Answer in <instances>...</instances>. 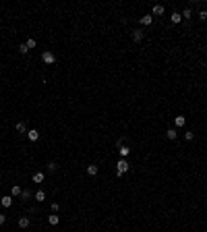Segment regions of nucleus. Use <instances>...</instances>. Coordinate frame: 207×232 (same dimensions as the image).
I'll return each instance as SVG.
<instances>
[{"instance_id":"f257e3e1","label":"nucleus","mask_w":207,"mask_h":232,"mask_svg":"<svg viewBox=\"0 0 207 232\" xmlns=\"http://www.w3.org/2000/svg\"><path fill=\"white\" fill-rule=\"evenodd\" d=\"M129 168H131V164L126 162V157H120V160H118V164H116V174H118V176H122V174L129 172Z\"/></svg>"},{"instance_id":"f03ea898","label":"nucleus","mask_w":207,"mask_h":232,"mask_svg":"<svg viewBox=\"0 0 207 232\" xmlns=\"http://www.w3.org/2000/svg\"><path fill=\"white\" fill-rule=\"evenodd\" d=\"M41 60L46 62V64H54V62H56V56L52 54V52H50V50H46V52H44V54H41Z\"/></svg>"},{"instance_id":"7ed1b4c3","label":"nucleus","mask_w":207,"mask_h":232,"mask_svg":"<svg viewBox=\"0 0 207 232\" xmlns=\"http://www.w3.org/2000/svg\"><path fill=\"white\" fill-rule=\"evenodd\" d=\"M29 226H31V220H29L27 216H19V228L25 230V228H29Z\"/></svg>"},{"instance_id":"20e7f679","label":"nucleus","mask_w":207,"mask_h":232,"mask_svg":"<svg viewBox=\"0 0 207 232\" xmlns=\"http://www.w3.org/2000/svg\"><path fill=\"white\" fill-rule=\"evenodd\" d=\"M27 139L29 141H37V139H40V133H37L35 129H29L27 131Z\"/></svg>"},{"instance_id":"39448f33","label":"nucleus","mask_w":207,"mask_h":232,"mask_svg":"<svg viewBox=\"0 0 207 232\" xmlns=\"http://www.w3.org/2000/svg\"><path fill=\"white\" fill-rule=\"evenodd\" d=\"M0 203H2V207H11V205H13V195L2 197V199H0Z\"/></svg>"},{"instance_id":"423d86ee","label":"nucleus","mask_w":207,"mask_h":232,"mask_svg":"<svg viewBox=\"0 0 207 232\" xmlns=\"http://www.w3.org/2000/svg\"><path fill=\"white\" fill-rule=\"evenodd\" d=\"M118 151H120V157H126L131 153V147H126V145H118Z\"/></svg>"},{"instance_id":"0eeeda50","label":"nucleus","mask_w":207,"mask_h":232,"mask_svg":"<svg viewBox=\"0 0 207 232\" xmlns=\"http://www.w3.org/2000/svg\"><path fill=\"white\" fill-rule=\"evenodd\" d=\"M15 129H17V133H27V131H29V129H27V124L23 122V120L15 124Z\"/></svg>"},{"instance_id":"6e6552de","label":"nucleus","mask_w":207,"mask_h":232,"mask_svg":"<svg viewBox=\"0 0 207 232\" xmlns=\"http://www.w3.org/2000/svg\"><path fill=\"white\" fill-rule=\"evenodd\" d=\"M131 37H133V41H141L143 40V31H141V29H135Z\"/></svg>"},{"instance_id":"1a4fd4ad","label":"nucleus","mask_w":207,"mask_h":232,"mask_svg":"<svg viewBox=\"0 0 207 232\" xmlns=\"http://www.w3.org/2000/svg\"><path fill=\"white\" fill-rule=\"evenodd\" d=\"M151 21H153L151 15H143V17H141V25H145V27H147V25H151Z\"/></svg>"},{"instance_id":"9d476101","label":"nucleus","mask_w":207,"mask_h":232,"mask_svg":"<svg viewBox=\"0 0 207 232\" xmlns=\"http://www.w3.org/2000/svg\"><path fill=\"white\" fill-rule=\"evenodd\" d=\"M44 178H46L44 176V172H35L33 176H31V180H33V183H44Z\"/></svg>"},{"instance_id":"9b49d317","label":"nucleus","mask_w":207,"mask_h":232,"mask_svg":"<svg viewBox=\"0 0 207 232\" xmlns=\"http://www.w3.org/2000/svg\"><path fill=\"white\" fill-rule=\"evenodd\" d=\"M174 124H176V127H184L186 118H184V116H176V118H174Z\"/></svg>"},{"instance_id":"f8f14e48","label":"nucleus","mask_w":207,"mask_h":232,"mask_svg":"<svg viewBox=\"0 0 207 232\" xmlns=\"http://www.w3.org/2000/svg\"><path fill=\"white\" fill-rule=\"evenodd\" d=\"M166 137H168V139H176V137H178V131L176 129H168L166 131Z\"/></svg>"},{"instance_id":"ddd939ff","label":"nucleus","mask_w":207,"mask_h":232,"mask_svg":"<svg viewBox=\"0 0 207 232\" xmlns=\"http://www.w3.org/2000/svg\"><path fill=\"white\" fill-rule=\"evenodd\" d=\"M153 15H155V17H162V15H164V6H162V4H155V6H153Z\"/></svg>"},{"instance_id":"4468645a","label":"nucleus","mask_w":207,"mask_h":232,"mask_svg":"<svg viewBox=\"0 0 207 232\" xmlns=\"http://www.w3.org/2000/svg\"><path fill=\"white\" fill-rule=\"evenodd\" d=\"M21 193H23V191H21L19 184H13V189H11V195H13V197H19Z\"/></svg>"},{"instance_id":"2eb2a0df","label":"nucleus","mask_w":207,"mask_h":232,"mask_svg":"<svg viewBox=\"0 0 207 232\" xmlns=\"http://www.w3.org/2000/svg\"><path fill=\"white\" fill-rule=\"evenodd\" d=\"M87 174H89V176H95V174H97V166L95 164H89V166H87Z\"/></svg>"},{"instance_id":"dca6fc26","label":"nucleus","mask_w":207,"mask_h":232,"mask_svg":"<svg viewBox=\"0 0 207 232\" xmlns=\"http://www.w3.org/2000/svg\"><path fill=\"white\" fill-rule=\"evenodd\" d=\"M170 21H172V23H180V21H182V15L180 13H172L170 15Z\"/></svg>"},{"instance_id":"f3484780","label":"nucleus","mask_w":207,"mask_h":232,"mask_svg":"<svg viewBox=\"0 0 207 232\" xmlns=\"http://www.w3.org/2000/svg\"><path fill=\"white\" fill-rule=\"evenodd\" d=\"M48 222H50V224H52V226H56V224H58V222H60V218H58L56 213H52V216H48Z\"/></svg>"},{"instance_id":"a211bd4d","label":"nucleus","mask_w":207,"mask_h":232,"mask_svg":"<svg viewBox=\"0 0 207 232\" xmlns=\"http://www.w3.org/2000/svg\"><path fill=\"white\" fill-rule=\"evenodd\" d=\"M33 199H37V201H44V199H46V191H41V189H40V191L33 195Z\"/></svg>"},{"instance_id":"6ab92c4d","label":"nucleus","mask_w":207,"mask_h":232,"mask_svg":"<svg viewBox=\"0 0 207 232\" xmlns=\"http://www.w3.org/2000/svg\"><path fill=\"white\" fill-rule=\"evenodd\" d=\"M21 197H23V199H25V201H27V199H31V197H33V193L29 191V189H25V191L21 193Z\"/></svg>"},{"instance_id":"aec40b11","label":"nucleus","mask_w":207,"mask_h":232,"mask_svg":"<svg viewBox=\"0 0 207 232\" xmlns=\"http://www.w3.org/2000/svg\"><path fill=\"white\" fill-rule=\"evenodd\" d=\"M184 139H186V141H193V139H195V133H193V131H186V133H184Z\"/></svg>"},{"instance_id":"412c9836","label":"nucleus","mask_w":207,"mask_h":232,"mask_svg":"<svg viewBox=\"0 0 207 232\" xmlns=\"http://www.w3.org/2000/svg\"><path fill=\"white\" fill-rule=\"evenodd\" d=\"M180 15H182V19H191V15H193V13H191V8H184Z\"/></svg>"},{"instance_id":"4be33fe9","label":"nucleus","mask_w":207,"mask_h":232,"mask_svg":"<svg viewBox=\"0 0 207 232\" xmlns=\"http://www.w3.org/2000/svg\"><path fill=\"white\" fill-rule=\"evenodd\" d=\"M35 44H37L35 40H27V41H25V46H27L29 50H33V48H35Z\"/></svg>"},{"instance_id":"5701e85b","label":"nucleus","mask_w":207,"mask_h":232,"mask_svg":"<svg viewBox=\"0 0 207 232\" xmlns=\"http://www.w3.org/2000/svg\"><path fill=\"white\" fill-rule=\"evenodd\" d=\"M46 168H48V172H54L58 166H56V162H48V166H46Z\"/></svg>"},{"instance_id":"b1692460","label":"nucleus","mask_w":207,"mask_h":232,"mask_svg":"<svg viewBox=\"0 0 207 232\" xmlns=\"http://www.w3.org/2000/svg\"><path fill=\"white\" fill-rule=\"evenodd\" d=\"M19 50H21V54H27V52H29V48L25 46V44H21V46H19Z\"/></svg>"},{"instance_id":"393cba45","label":"nucleus","mask_w":207,"mask_h":232,"mask_svg":"<svg viewBox=\"0 0 207 232\" xmlns=\"http://www.w3.org/2000/svg\"><path fill=\"white\" fill-rule=\"evenodd\" d=\"M199 19H201V21L207 19V11H201V13H199Z\"/></svg>"},{"instance_id":"a878e982","label":"nucleus","mask_w":207,"mask_h":232,"mask_svg":"<svg viewBox=\"0 0 207 232\" xmlns=\"http://www.w3.org/2000/svg\"><path fill=\"white\" fill-rule=\"evenodd\" d=\"M58 209H60V205H58V203H52V213H56Z\"/></svg>"},{"instance_id":"bb28decb","label":"nucleus","mask_w":207,"mask_h":232,"mask_svg":"<svg viewBox=\"0 0 207 232\" xmlns=\"http://www.w3.org/2000/svg\"><path fill=\"white\" fill-rule=\"evenodd\" d=\"M4 222H6V216H4V213H0V226L4 224Z\"/></svg>"}]
</instances>
